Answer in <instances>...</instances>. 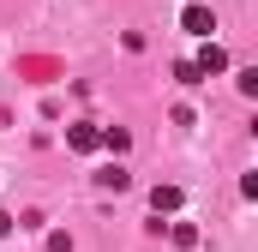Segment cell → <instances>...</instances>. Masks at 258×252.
Masks as SVG:
<instances>
[{
	"mask_svg": "<svg viewBox=\"0 0 258 252\" xmlns=\"http://www.w3.org/2000/svg\"><path fill=\"white\" fill-rule=\"evenodd\" d=\"M66 144H72V150H84V156H90V150H102V132H96V126H66Z\"/></svg>",
	"mask_w": 258,
	"mask_h": 252,
	"instance_id": "obj_1",
	"label": "cell"
},
{
	"mask_svg": "<svg viewBox=\"0 0 258 252\" xmlns=\"http://www.w3.org/2000/svg\"><path fill=\"white\" fill-rule=\"evenodd\" d=\"M180 24H186L192 36H210V30H216V12H210V6H186V12H180Z\"/></svg>",
	"mask_w": 258,
	"mask_h": 252,
	"instance_id": "obj_2",
	"label": "cell"
},
{
	"mask_svg": "<svg viewBox=\"0 0 258 252\" xmlns=\"http://www.w3.org/2000/svg\"><path fill=\"white\" fill-rule=\"evenodd\" d=\"M150 210L156 216H174L180 210V186H150Z\"/></svg>",
	"mask_w": 258,
	"mask_h": 252,
	"instance_id": "obj_3",
	"label": "cell"
},
{
	"mask_svg": "<svg viewBox=\"0 0 258 252\" xmlns=\"http://www.w3.org/2000/svg\"><path fill=\"white\" fill-rule=\"evenodd\" d=\"M198 72H204V78H210V72H228V54H222V48H216V42H204V48H198Z\"/></svg>",
	"mask_w": 258,
	"mask_h": 252,
	"instance_id": "obj_4",
	"label": "cell"
},
{
	"mask_svg": "<svg viewBox=\"0 0 258 252\" xmlns=\"http://www.w3.org/2000/svg\"><path fill=\"white\" fill-rule=\"evenodd\" d=\"M96 186H102V192H126V186H132V174L120 168V162H108V168L96 174Z\"/></svg>",
	"mask_w": 258,
	"mask_h": 252,
	"instance_id": "obj_5",
	"label": "cell"
},
{
	"mask_svg": "<svg viewBox=\"0 0 258 252\" xmlns=\"http://www.w3.org/2000/svg\"><path fill=\"white\" fill-rule=\"evenodd\" d=\"M126 144H132V138H126V126H102V150H114V156H120Z\"/></svg>",
	"mask_w": 258,
	"mask_h": 252,
	"instance_id": "obj_6",
	"label": "cell"
},
{
	"mask_svg": "<svg viewBox=\"0 0 258 252\" xmlns=\"http://www.w3.org/2000/svg\"><path fill=\"white\" fill-rule=\"evenodd\" d=\"M168 240H174V246H198V228L192 222H168Z\"/></svg>",
	"mask_w": 258,
	"mask_h": 252,
	"instance_id": "obj_7",
	"label": "cell"
},
{
	"mask_svg": "<svg viewBox=\"0 0 258 252\" xmlns=\"http://www.w3.org/2000/svg\"><path fill=\"white\" fill-rule=\"evenodd\" d=\"M174 78H180V84H204V72H198L192 60H180V66H174Z\"/></svg>",
	"mask_w": 258,
	"mask_h": 252,
	"instance_id": "obj_8",
	"label": "cell"
},
{
	"mask_svg": "<svg viewBox=\"0 0 258 252\" xmlns=\"http://www.w3.org/2000/svg\"><path fill=\"white\" fill-rule=\"evenodd\" d=\"M0 234H12V216H6V210H0Z\"/></svg>",
	"mask_w": 258,
	"mask_h": 252,
	"instance_id": "obj_9",
	"label": "cell"
}]
</instances>
